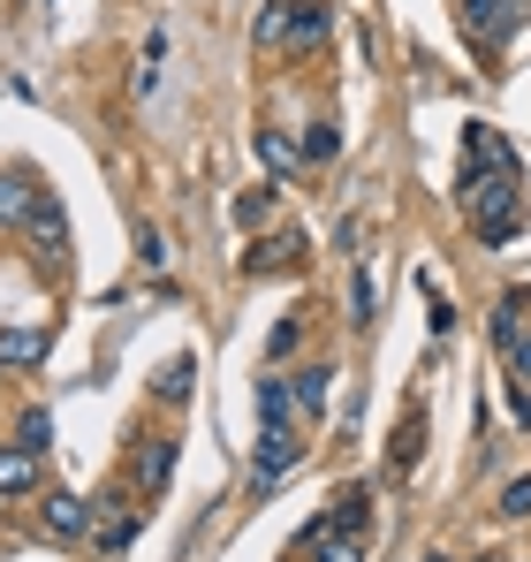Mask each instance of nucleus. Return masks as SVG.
Returning a JSON list of instances; mask_svg holds the SVG:
<instances>
[{
  "label": "nucleus",
  "instance_id": "f257e3e1",
  "mask_svg": "<svg viewBox=\"0 0 531 562\" xmlns=\"http://www.w3.org/2000/svg\"><path fill=\"white\" fill-rule=\"evenodd\" d=\"M463 205H471V228H478V244H509V236L524 228V190H517V176H501V183L471 190Z\"/></svg>",
  "mask_w": 531,
  "mask_h": 562
},
{
  "label": "nucleus",
  "instance_id": "f03ea898",
  "mask_svg": "<svg viewBox=\"0 0 531 562\" xmlns=\"http://www.w3.org/2000/svg\"><path fill=\"white\" fill-rule=\"evenodd\" d=\"M31 244H38V259H46V267H61V259H69V213L54 205V190H38V205H31Z\"/></svg>",
  "mask_w": 531,
  "mask_h": 562
},
{
  "label": "nucleus",
  "instance_id": "7ed1b4c3",
  "mask_svg": "<svg viewBox=\"0 0 531 562\" xmlns=\"http://www.w3.org/2000/svg\"><path fill=\"white\" fill-rule=\"evenodd\" d=\"M38 525L54 532V540H84L91 532V502L77 486H61V494H46V509H38Z\"/></svg>",
  "mask_w": 531,
  "mask_h": 562
},
{
  "label": "nucleus",
  "instance_id": "20e7f679",
  "mask_svg": "<svg viewBox=\"0 0 531 562\" xmlns=\"http://www.w3.org/2000/svg\"><path fill=\"white\" fill-rule=\"evenodd\" d=\"M327 31H335V15L319 8V0H296V15H289V54L304 61V54H319L327 46Z\"/></svg>",
  "mask_w": 531,
  "mask_h": 562
},
{
  "label": "nucleus",
  "instance_id": "39448f33",
  "mask_svg": "<svg viewBox=\"0 0 531 562\" xmlns=\"http://www.w3.org/2000/svg\"><path fill=\"white\" fill-rule=\"evenodd\" d=\"M38 176H15V168H0V228H23L31 221V205H38Z\"/></svg>",
  "mask_w": 531,
  "mask_h": 562
},
{
  "label": "nucleus",
  "instance_id": "423d86ee",
  "mask_svg": "<svg viewBox=\"0 0 531 562\" xmlns=\"http://www.w3.org/2000/svg\"><path fill=\"white\" fill-rule=\"evenodd\" d=\"M312 562H364V532H335V525H312L304 532Z\"/></svg>",
  "mask_w": 531,
  "mask_h": 562
},
{
  "label": "nucleus",
  "instance_id": "0eeeda50",
  "mask_svg": "<svg viewBox=\"0 0 531 562\" xmlns=\"http://www.w3.org/2000/svg\"><path fill=\"white\" fill-rule=\"evenodd\" d=\"M289 464H296V434H266L259 457H251V486L266 494V486H273V479H281Z\"/></svg>",
  "mask_w": 531,
  "mask_h": 562
},
{
  "label": "nucleus",
  "instance_id": "6e6552de",
  "mask_svg": "<svg viewBox=\"0 0 531 562\" xmlns=\"http://www.w3.org/2000/svg\"><path fill=\"white\" fill-rule=\"evenodd\" d=\"M463 23L478 38H509L517 31V0H463Z\"/></svg>",
  "mask_w": 531,
  "mask_h": 562
},
{
  "label": "nucleus",
  "instance_id": "1a4fd4ad",
  "mask_svg": "<svg viewBox=\"0 0 531 562\" xmlns=\"http://www.w3.org/2000/svg\"><path fill=\"white\" fill-rule=\"evenodd\" d=\"M38 486V449H0V494H31Z\"/></svg>",
  "mask_w": 531,
  "mask_h": 562
},
{
  "label": "nucleus",
  "instance_id": "9d476101",
  "mask_svg": "<svg viewBox=\"0 0 531 562\" xmlns=\"http://www.w3.org/2000/svg\"><path fill=\"white\" fill-rule=\"evenodd\" d=\"M46 350H54V335H46V327H31V335H23V327H8V335H0V366H38Z\"/></svg>",
  "mask_w": 531,
  "mask_h": 562
},
{
  "label": "nucleus",
  "instance_id": "9b49d317",
  "mask_svg": "<svg viewBox=\"0 0 531 562\" xmlns=\"http://www.w3.org/2000/svg\"><path fill=\"white\" fill-rule=\"evenodd\" d=\"M289 15H296V0H266L259 23H251V38H259V46H289Z\"/></svg>",
  "mask_w": 531,
  "mask_h": 562
},
{
  "label": "nucleus",
  "instance_id": "f8f14e48",
  "mask_svg": "<svg viewBox=\"0 0 531 562\" xmlns=\"http://www.w3.org/2000/svg\"><path fill=\"white\" fill-rule=\"evenodd\" d=\"M259 418H266V434H289V387L273 373L259 380Z\"/></svg>",
  "mask_w": 531,
  "mask_h": 562
},
{
  "label": "nucleus",
  "instance_id": "ddd939ff",
  "mask_svg": "<svg viewBox=\"0 0 531 562\" xmlns=\"http://www.w3.org/2000/svg\"><path fill=\"white\" fill-rule=\"evenodd\" d=\"M251 145H259V160H266V168H273V176H289V168H296V145H289V137H281L273 122H266V130H259V137H251Z\"/></svg>",
  "mask_w": 531,
  "mask_h": 562
},
{
  "label": "nucleus",
  "instance_id": "4468645a",
  "mask_svg": "<svg viewBox=\"0 0 531 562\" xmlns=\"http://www.w3.org/2000/svg\"><path fill=\"white\" fill-rule=\"evenodd\" d=\"M319 525H335V532H364V486H350V494H342Z\"/></svg>",
  "mask_w": 531,
  "mask_h": 562
},
{
  "label": "nucleus",
  "instance_id": "2eb2a0df",
  "mask_svg": "<svg viewBox=\"0 0 531 562\" xmlns=\"http://www.w3.org/2000/svg\"><path fill=\"white\" fill-rule=\"evenodd\" d=\"M418 449H426V411H410V418H403V441H395V471L418 464Z\"/></svg>",
  "mask_w": 531,
  "mask_h": 562
},
{
  "label": "nucleus",
  "instance_id": "dca6fc26",
  "mask_svg": "<svg viewBox=\"0 0 531 562\" xmlns=\"http://www.w3.org/2000/svg\"><path fill=\"white\" fill-rule=\"evenodd\" d=\"M129 532H137V525H129L122 509H106V517H99V555H122V548H129Z\"/></svg>",
  "mask_w": 531,
  "mask_h": 562
},
{
  "label": "nucleus",
  "instance_id": "f3484780",
  "mask_svg": "<svg viewBox=\"0 0 531 562\" xmlns=\"http://www.w3.org/2000/svg\"><path fill=\"white\" fill-rule=\"evenodd\" d=\"M335 145H342V130H335V122H312V137H304L296 153H304V160H335Z\"/></svg>",
  "mask_w": 531,
  "mask_h": 562
},
{
  "label": "nucleus",
  "instance_id": "a211bd4d",
  "mask_svg": "<svg viewBox=\"0 0 531 562\" xmlns=\"http://www.w3.org/2000/svg\"><path fill=\"white\" fill-rule=\"evenodd\" d=\"M501 517H531V471H524V479H509V486H501Z\"/></svg>",
  "mask_w": 531,
  "mask_h": 562
},
{
  "label": "nucleus",
  "instance_id": "6ab92c4d",
  "mask_svg": "<svg viewBox=\"0 0 531 562\" xmlns=\"http://www.w3.org/2000/svg\"><path fill=\"white\" fill-rule=\"evenodd\" d=\"M160 395H168V403H182V395H190V358H168V373H160Z\"/></svg>",
  "mask_w": 531,
  "mask_h": 562
},
{
  "label": "nucleus",
  "instance_id": "aec40b11",
  "mask_svg": "<svg viewBox=\"0 0 531 562\" xmlns=\"http://www.w3.org/2000/svg\"><path fill=\"white\" fill-rule=\"evenodd\" d=\"M296 403H304V411H327V373H319V366L296 380Z\"/></svg>",
  "mask_w": 531,
  "mask_h": 562
},
{
  "label": "nucleus",
  "instance_id": "412c9836",
  "mask_svg": "<svg viewBox=\"0 0 531 562\" xmlns=\"http://www.w3.org/2000/svg\"><path fill=\"white\" fill-rule=\"evenodd\" d=\"M46 434H54V418H46V411H23V434H15V441H23V449H46Z\"/></svg>",
  "mask_w": 531,
  "mask_h": 562
},
{
  "label": "nucleus",
  "instance_id": "4be33fe9",
  "mask_svg": "<svg viewBox=\"0 0 531 562\" xmlns=\"http://www.w3.org/2000/svg\"><path fill=\"white\" fill-rule=\"evenodd\" d=\"M478 562H501V555H478Z\"/></svg>",
  "mask_w": 531,
  "mask_h": 562
},
{
  "label": "nucleus",
  "instance_id": "5701e85b",
  "mask_svg": "<svg viewBox=\"0 0 531 562\" xmlns=\"http://www.w3.org/2000/svg\"><path fill=\"white\" fill-rule=\"evenodd\" d=\"M426 562H448V555H426Z\"/></svg>",
  "mask_w": 531,
  "mask_h": 562
}]
</instances>
